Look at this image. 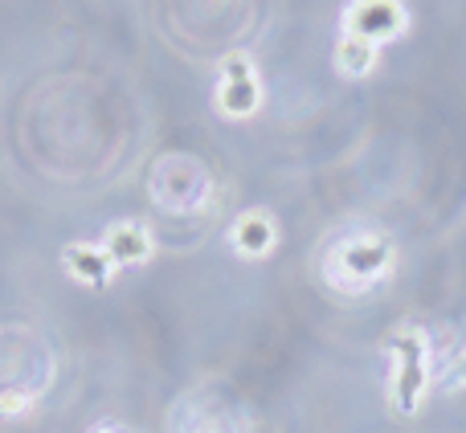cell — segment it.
Returning a JSON list of instances; mask_svg holds the SVG:
<instances>
[{
    "instance_id": "8",
    "label": "cell",
    "mask_w": 466,
    "mask_h": 433,
    "mask_svg": "<svg viewBox=\"0 0 466 433\" xmlns=\"http://www.w3.org/2000/svg\"><path fill=\"white\" fill-rule=\"evenodd\" d=\"M331 65H336L339 78H348V82H364V78H372V74H377V65H380V49L372 45V41H364V37L339 33L336 49H331Z\"/></svg>"
},
{
    "instance_id": "11",
    "label": "cell",
    "mask_w": 466,
    "mask_h": 433,
    "mask_svg": "<svg viewBox=\"0 0 466 433\" xmlns=\"http://www.w3.org/2000/svg\"><path fill=\"white\" fill-rule=\"evenodd\" d=\"M454 385L466 388V356H462V364H459V372H454Z\"/></svg>"
},
{
    "instance_id": "10",
    "label": "cell",
    "mask_w": 466,
    "mask_h": 433,
    "mask_svg": "<svg viewBox=\"0 0 466 433\" xmlns=\"http://www.w3.org/2000/svg\"><path fill=\"white\" fill-rule=\"evenodd\" d=\"M86 433H127L123 426H115V421H98V426H90Z\"/></svg>"
},
{
    "instance_id": "3",
    "label": "cell",
    "mask_w": 466,
    "mask_h": 433,
    "mask_svg": "<svg viewBox=\"0 0 466 433\" xmlns=\"http://www.w3.org/2000/svg\"><path fill=\"white\" fill-rule=\"evenodd\" d=\"M266 103V86L262 74H258L254 57L249 54H226L218 65V78H213V106L226 119H254Z\"/></svg>"
},
{
    "instance_id": "7",
    "label": "cell",
    "mask_w": 466,
    "mask_h": 433,
    "mask_svg": "<svg viewBox=\"0 0 466 433\" xmlns=\"http://www.w3.org/2000/svg\"><path fill=\"white\" fill-rule=\"evenodd\" d=\"M103 249L111 254V262L119 266V270H144L156 257V237L144 221L123 216V221H111L103 229Z\"/></svg>"
},
{
    "instance_id": "6",
    "label": "cell",
    "mask_w": 466,
    "mask_h": 433,
    "mask_svg": "<svg viewBox=\"0 0 466 433\" xmlns=\"http://www.w3.org/2000/svg\"><path fill=\"white\" fill-rule=\"evenodd\" d=\"M62 270H66V278L86 287V290H106L123 274L119 266L111 262V254L103 249V241H66Z\"/></svg>"
},
{
    "instance_id": "2",
    "label": "cell",
    "mask_w": 466,
    "mask_h": 433,
    "mask_svg": "<svg viewBox=\"0 0 466 433\" xmlns=\"http://www.w3.org/2000/svg\"><path fill=\"white\" fill-rule=\"evenodd\" d=\"M389 356V409L397 418H418L434 385V352L421 323H397L385 339Z\"/></svg>"
},
{
    "instance_id": "5",
    "label": "cell",
    "mask_w": 466,
    "mask_h": 433,
    "mask_svg": "<svg viewBox=\"0 0 466 433\" xmlns=\"http://www.w3.org/2000/svg\"><path fill=\"white\" fill-rule=\"evenodd\" d=\"M229 249L246 262H266V257L279 249V216L262 205L254 209H241L229 221Z\"/></svg>"
},
{
    "instance_id": "9",
    "label": "cell",
    "mask_w": 466,
    "mask_h": 433,
    "mask_svg": "<svg viewBox=\"0 0 466 433\" xmlns=\"http://www.w3.org/2000/svg\"><path fill=\"white\" fill-rule=\"evenodd\" d=\"M33 393H0V418H21L29 413Z\"/></svg>"
},
{
    "instance_id": "1",
    "label": "cell",
    "mask_w": 466,
    "mask_h": 433,
    "mask_svg": "<svg viewBox=\"0 0 466 433\" xmlns=\"http://www.w3.org/2000/svg\"><path fill=\"white\" fill-rule=\"evenodd\" d=\"M397 266H401V249H397V241L389 237V233L352 229L328 246V254H323V262H319V274L336 295L364 298L377 287H385L397 274Z\"/></svg>"
},
{
    "instance_id": "4",
    "label": "cell",
    "mask_w": 466,
    "mask_h": 433,
    "mask_svg": "<svg viewBox=\"0 0 466 433\" xmlns=\"http://www.w3.org/2000/svg\"><path fill=\"white\" fill-rule=\"evenodd\" d=\"M410 21L413 16L405 0H348L339 13V33H352V37H364L377 49H385L410 33Z\"/></svg>"
}]
</instances>
